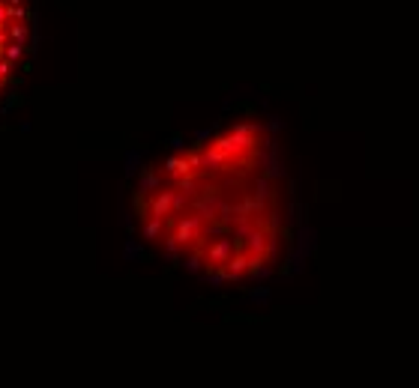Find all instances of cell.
<instances>
[{
    "label": "cell",
    "instance_id": "cell-2",
    "mask_svg": "<svg viewBox=\"0 0 419 388\" xmlns=\"http://www.w3.org/2000/svg\"><path fill=\"white\" fill-rule=\"evenodd\" d=\"M30 36V15L24 0H0V93L12 81Z\"/></svg>",
    "mask_w": 419,
    "mask_h": 388
},
{
    "label": "cell",
    "instance_id": "cell-1",
    "mask_svg": "<svg viewBox=\"0 0 419 388\" xmlns=\"http://www.w3.org/2000/svg\"><path fill=\"white\" fill-rule=\"evenodd\" d=\"M144 239L195 275L243 284L267 275L287 245V188L273 131L231 122L165 155L141 177Z\"/></svg>",
    "mask_w": 419,
    "mask_h": 388
}]
</instances>
